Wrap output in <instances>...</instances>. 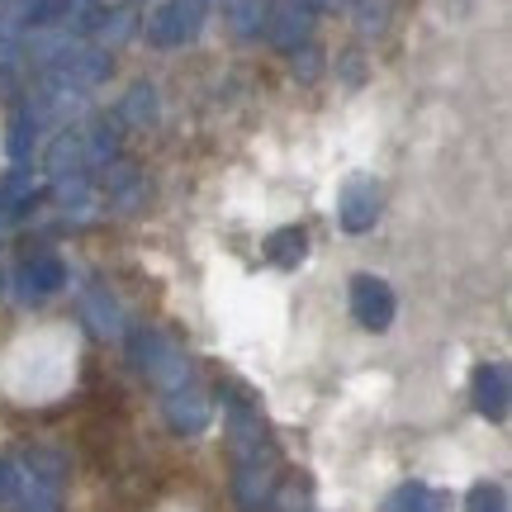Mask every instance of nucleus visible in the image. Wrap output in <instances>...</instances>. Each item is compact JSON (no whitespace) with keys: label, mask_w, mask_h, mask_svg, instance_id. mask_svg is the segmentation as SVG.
<instances>
[{"label":"nucleus","mask_w":512,"mask_h":512,"mask_svg":"<svg viewBox=\"0 0 512 512\" xmlns=\"http://www.w3.org/2000/svg\"><path fill=\"white\" fill-rule=\"evenodd\" d=\"M475 512H503V508H498V503H479Z\"/></svg>","instance_id":"nucleus-1"}]
</instances>
